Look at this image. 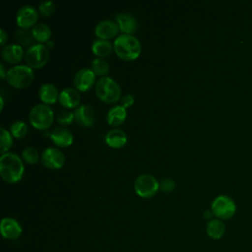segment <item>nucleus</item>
<instances>
[{
  "instance_id": "f257e3e1",
  "label": "nucleus",
  "mask_w": 252,
  "mask_h": 252,
  "mask_svg": "<svg viewBox=\"0 0 252 252\" xmlns=\"http://www.w3.org/2000/svg\"><path fill=\"white\" fill-rule=\"evenodd\" d=\"M25 166L22 158L12 152H7L0 157V172L2 178L9 182L15 183L21 180L24 175Z\"/></svg>"
},
{
  "instance_id": "f03ea898",
  "label": "nucleus",
  "mask_w": 252,
  "mask_h": 252,
  "mask_svg": "<svg viewBox=\"0 0 252 252\" xmlns=\"http://www.w3.org/2000/svg\"><path fill=\"white\" fill-rule=\"evenodd\" d=\"M113 48L115 53L125 60L136 59L142 50L140 40L134 34L130 33L119 34L114 39Z\"/></svg>"
},
{
  "instance_id": "7ed1b4c3",
  "label": "nucleus",
  "mask_w": 252,
  "mask_h": 252,
  "mask_svg": "<svg viewBox=\"0 0 252 252\" xmlns=\"http://www.w3.org/2000/svg\"><path fill=\"white\" fill-rule=\"evenodd\" d=\"M94 92L97 97L106 103L117 101L121 95L119 84L109 76H103L97 79L94 85Z\"/></svg>"
},
{
  "instance_id": "20e7f679",
  "label": "nucleus",
  "mask_w": 252,
  "mask_h": 252,
  "mask_svg": "<svg viewBox=\"0 0 252 252\" xmlns=\"http://www.w3.org/2000/svg\"><path fill=\"white\" fill-rule=\"evenodd\" d=\"M29 120L34 128L43 130L52 124L54 120V112L48 104L37 103L30 110Z\"/></svg>"
},
{
  "instance_id": "39448f33",
  "label": "nucleus",
  "mask_w": 252,
  "mask_h": 252,
  "mask_svg": "<svg viewBox=\"0 0 252 252\" xmlns=\"http://www.w3.org/2000/svg\"><path fill=\"white\" fill-rule=\"evenodd\" d=\"M32 68L27 64H17L8 69L7 81L15 88L28 87L33 80Z\"/></svg>"
},
{
  "instance_id": "423d86ee",
  "label": "nucleus",
  "mask_w": 252,
  "mask_h": 252,
  "mask_svg": "<svg viewBox=\"0 0 252 252\" xmlns=\"http://www.w3.org/2000/svg\"><path fill=\"white\" fill-rule=\"evenodd\" d=\"M211 210L217 219L228 220L232 218L236 212L235 202L227 195L217 196L211 205Z\"/></svg>"
},
{
  "instance_id": "0eeeda50",
  "label": "nucleus",
  "mask_w": 252,
  "mask_h": 252,
  "mask_svg": "<svg viewBox=\"0 0 252 252\" xmlns=\"http://www.w3.org/2000/svg\"><path fill=\"white\" fill-rule=\"evenodd\" d=\"M49 58V48L44 43H33L28 47L25 53L27 65L32 68H39L45 65Z\"/></svg>"
},
{
  "instance_id": "6e6552de",
  "label": "nucleus",
  "mask_w": 252,
  "mask_h": 252,
  "mask_svg": "<svg viewBox=\"0 0 252 252\" xmlns=\"http://www.w3.org/2000/svg\"><path fill=\"white\" fill-rule=\"evenodd\" d=\"M134 189L140 197L151 198L159 189V181L150 173H143L136 178Z\"/></svg>"
},
{
  "instance_id": "1a4fd4ad",
  "label": "nucleus",
  "mask_w": 252,
  "mask_h": 252,
  "mask_svg": "<svg viewBox=\"0 0 252 252\" xmlns=\"http://www.w3.org/2000/svg\"><path fill=\"white\" fill-rule=\"evenodd\" d=\"M41 162L51 169L61 168L65 162V156L62 151L54 147L45 148L40 155Z\"/></svg>"
},
{
  "instance_id": "9d476101",
  "label": "nucleus",
  "mask_w": 252,
  "mask_h": 252,
  "mask_svg": "<svg viewBox=\"0 0 252 252\" xmlns=\"http://www.w3.org/2000/svg\"><path fill=\"white\" fill-rule=\"evenodd\" d=\"M38 11L32 5H24L20 7L16 14V22L20 28L30 29L37 24Z\"/></svg>"
},
{
  "instance_id": "9b49d317",
  "label": "nucleus",
  "mask_w": 252,
  "mask_h": 252,
  "mask_svg": "<svg viewBox=\"0 0 252 252\" xmlns=\"http://www.w3.org/2000/svg\"><path fill=\"white\" fill-rule=\"evenodd\" d=\"M94 81H95V74L92 70V68H88V67H84L78 70L74 75V79H73L74 85L77 88V90L82 92H85L91 89V87H93V85L94 84Z\"/></svg>"
},
{
  "instance_id": "f8f14e48",
  "label": "nucleus",
  "mask_w": 252,
  "mask_h": 252,
  "mask_svg": "<svg viewBox=\"0 0 252 252\" xmlns=\"http://www.w3.org/2000/svg\"><path fill=\"white\" fill-rule=\"evenodd\" d=\"M0 231L4 238L8 240H15L19 238L23 232L19 221L13 218H3L0 223Z\"/></svg>"
},
{
  "instance_id": "ddd939ff",
  "label": "nucleus",
  "mask_w": 252,
  "mask_h": 252,
  "mask_svg": "<svg viewBox=\"0 0 252 252\" xmlns=\"http://www.w3.org/2000/svg\"><path fill=\"white\" fill-rule=\"evenodd\" d=\"M119 27L117 23L113 20H102L99 21L94 27V33L98 36V38L108 39L115 36L118 33Z\"/></svg>"
},
{
  "instance_id": "4468645a",
  "label": "nucleus",
  "mask_w": 252,
  "mask_h": 252,
  "mask_svg": "<svg viewBox=\"0 0 252 252\" xmlns=\"http://www.w3.org/2000/svg\"><path fill=\"white\" fill-rule=\"evenodd\" d=\"M75 120L82 126L90 127L95 120V113L94 108L89 104H80L74 111Z\"/></svg>"
},
{
  "instance_id": "2eb2a0df",
  "label": "nucleus",
  "mask_w": 252,
  "mask_h": 252,
  "mask_svg": "<svg viewBox=\"0 0 252 252\" xmlns=\"http://www.w3.org/2000/svg\"><path fill=\"white\" fill-rule=\"evenodd\" d=\"M58 100L61 103V105H63L64 107L73 108V107L79 106L81 96H80L79 91L77 89L67 87V88H64L59 93Z\"/></svg>"
},
{
  "instance_id": "dca6fc26",
  "label": "nucleus",
  "mask_w": 252,
  "mask_h": 252,
  "mask_svg": "<svg viewBox=\"0 0 252 252\" xmlns=\"http://www.w3.org/2000/svg\"><path fill=\"white\" fill-rule=\"evenodd\" d=\"M49 136L53 143L60 147H68L73 143L74 140V136L71 130L63 126L55 127L49 133Z\"/></svg>"
},
{
  "instance_id": "f3484780",
  "label": "nucleus",
  "mask_w": 252,
  "mask_h": 252,
  "mask_svg": "<svg viewBox=\"0 0 252 252\" xmlns=\"http://www.w3.org/2000/svg\"><path fill=\"white\" fill-rule=\"evenodd\" d=\"M115 22L117 23L119 30L123 33L132 34L138 28V21L135 16L129 13H120L115 16Z\"/></svg>"
},
{
  "instance_id": "a211bd4d",
  "label": "nucleus",
  "mask_w": 252,
  "mask_h": 252,
  "mask_svg": "<svg viewBox=\"0 0 252 252\" xmlns=\"http://www.w3.org/2000/svg\"><path fill=\"white\" fill-rule=\"evenodd\" d=\"M1 54L5 61L9 63H18L24 57V49L19 43H9L3 46Z\"/></svg>"
},
{
  "instance_id": "6ab92c4d",
  "label": "nucleus",
  "mask_w": 252,
  "mask_h": 252,
  "mask_svg": "<svg viewBox=\"0 0 252 252\" xmlns=\"http://www.w3.org/2000/svg\"><path fill=\"white\" fill-rule=\"evenodd\" d=\"M39 98L41 99L42 103L45 104H52L56 102L59 97V92L57 87L52 83H44L41 85L38 91Z\"/></svg>"
},
{
  "instance_id": "aec40b11",
  "label": "nucleus",
  "mask_w": 252,
  "mask_h": 252,
  "mask_svg": "<svg viewBox=\"0 0 252 252\" xmlns=\"http://www.w3.org/2000/svg\"><path fill=\"white\" fill-rule=\"evenodd\" d=\"M105 142L112 148H120L127 142V135L121 128H111L105 134Z\"/></svg>"
},
{
  "instance_id": "412c9836",
  "label": "nucleus",
  "mask_w": 252,
  "mask_h": 252,
  "mask_svg": "<svg viewBox=\"0 0 252 252\" xmlns=\"http://www.w3.org/2000/svg\"><path fill=\"white\" fill-rule=\"evenodd\" d=\"M126 116H127L126 108L121 104H117L112 106L110 109H108L106 114V120L108 124L117 126V125H120L126 119Z\"/></svg>"
},
{
  "instance_id": "4be33fe9",
  "label": "nucleus",
  "mask_w": 252,
  "mask_h": 252,
  "mask_svg": "<svg viewBox=\"0 0 252 252\" xmlns=\"http://www.w3.org/2000/svg\"><path fill=\"white\" fill-rule=\"evenodd\" d=\"M206 231L210 238L220 239L225 233V225L221 220L213 219L208 221Z\"/></svg>"
},
{
  "instance_id": "5701e85b",
  "label": "nucleus",
  "mask_w": 252,
  "mask_h": 252,
  "mask_svg": "<svg viewBox=\"0 0 252 252\" xmlns=\"http://www.w3.org/2000/svg\"><path fill=\"white\" fill-rule=\"evenodd\" d=\"M113 48V44L108 39L96 38L92 43V50L97 57H105L107 56Z\"/></svg>"
},
{
  "instance_id": "b1692460",
  "label": "nucleus",
  "mask_w": 252,
  "mask_h": 252,
  "mask_svg": "<svg viewBox=\"0 0 252 252\" xmlns=\"http://www.w3.org/2000/svg\"><path fill=\"white\" fill-rule=\"evenodd\" d=\"M33 38L39 43L47 42L51 36V29L44 23H37L32 28Z\"/></svg>"
},
{
  "instance_id": "393cba45",
  "label": "nucleus",
  "mask_w": 252,
  "mask_h": 252,
  "mask_svg": "<svg viewBox=\"0 0 252 252\" xmlns=\"http://www.w3.org/2000/svg\"><path fill=\"white\" fill-rule=\"evenodd\" d=\"M15 37L17 41L19 42L20 45L22 46H31L32 45L33 41V35L32 32L30 29H24V28H19L16 32H15Z\"/></svg>"
},
{
  "instance_id": "a878e982",
  "label": "nucleus",
  "mask_w": 252,
  "mask_h": 252,
  "mask_svg": "<svg viewBox=\"0 0 252 252\" xmlns=\"http://www.w3.org/2000/svg\"><path fill=\"white\" fill-rule=\"evenodd\" d=\"M92 70L95 75H99L103 77L109 71V65L106 60L100 57H95L92 60Z\"/></svg>"
},
{
  "instance_id": "bb28decb",
  "label": "nucleus",
  "mask_w": 252,
  "mask_h": 252,
  "mask_svg": "<svg viewBox=\"0 0 252 252\" xmlns=\"http://www.w3.org/2000/svg\"><path fill=\"white\" fill-rule=\"evenodd\" d=\"M0 152L1 154H4V153H7L8 150L11 148L12 144H13V135L11 134V132L6 129L5 127H1L0 128Z\"/></svg>"
},
{
  "instance_id": "cd10ccee",
  "label": "nucleus",
  "mask_w": 252,
  "mask_h": 252,
  "mask_svg": "<svg viewBox=\"0 0 252 252\" xmlns=\"http://www.w3.org/2000/svg\"><path fill=\"white\" fill-rule=\"evenodd\" d=\"M28 131H29V127H28L27 123L22 120H16L10 126V132L16 138L25 137L27 135Z\"/></svg>"
},
{
  "instance_id": "c85d7f7f",
  "label": "nucleus",
  "mask_w": 252,
  "mask_h": 252,
  "mask_svg": "<svg viewBox=\"0 0 252 252\" xmlns=\"http://www.w3.org/2000/svg\"><path fill=\"white\" fill-rule=\"evenodd\" d=\"M22 158L29 163H35L39 159V153L33 147H26L22 151Z\"/></svg>"
},
{
  "instance_id": "c756f323",
  "label": "nucleus",
  "mask_w": 252,
  "mask_h": 252,
  "mask_svg": "<svg viewBox=\"0 0 252 252\" xmlns=\"http://www.w3.org/2000/svg\"><path fill=\"white\" fill-rule=\"evenodd\" d=\"M56 120L58 123L62 124V125H68L70 124L73 120H75V115L74 112H72L71 110H61L56 117Z\"/></svg>"
},
{
  "instance_id": "7c9ffc66",
  "label": "nucleus",
  "mask_w": 252,
  "mask_h": 252,
  "mask_svg": "<svg viewBox=\"0 0 252 252\" xmlns=\"http://www.w3.org/2000/svg\"><path fill=\"white\" fill-rule=\"evenodd\" d=\"M39 13L43 16H50L55 11V4L51 0H43L38 5Z\"/></svg>"
},
{
  "instance_id": "2f4dec72",
  "label": "nucleus",
  "mask_w": 252,
  "mask_h": 252,
  "mask_svg": "<svg viewBox=\"0 0 252 252\" xmlns=\"http://www.w3.org/2000/svg\"><path fill=\"white\" fill-rule=\"evenodd\" d=\"M175 187V182L172 178L170 177H165L162 178L159 181V188L163 191V192H171Z\"/></svg>"
},
{
  "instance_id": "473e14b6",
  "label": "nucleus",
  "mask_w": 252,
  "mask_h": 252,
  "mask_svg": "<svg viewBox=\"0 0 252 252\" xmlns=\"http://www.w3.org/2000/svg\"><path fill=\"white\" fill-rule=\"evenodd\" d=\"M134 101H135V98L131 94H126L121 97V105L124 106L125 108L130 107L134 103Z\"/></svg>"
},
{
  "instance_id": "72a5a7b5",
  "label": "nucleus",
  "mask_w": 252,
  "mask_h": 252,
  "mask_svg": "<svg viewBox=\"0 0 252 252\" xmlns=\"http://www.w3.org/2000/svg\"><path fill=\"white\" fill-rule=\"evenodd\" d=\"M8 39V34L4 29H0V43L4 44L5 41Z\"/></svg>"
},
{
  "instance_id": "f704fd0d",
  "label": "nucleus",
  "mask_w": 252,
  "mask_h": 252,
  "mask_svg": "<svg viewBox=\"0 0 252 252\" xmlns=\"http://www.w3.org/2000/svg\"><path fill=\"white\" fill-rule=\"evenodd\" d=\"M7 72H8V70H6L4 64L1 63L0 64V75H1L2 79H5L7 77Z\"/></svg>"
},
{
  "instance_id": "c9c22d12",
  "label": "nucleus",
  "mask_w": 252,
  "mask_h": 252,
  "mask_svg": "<svg viewBox=\"0 0 252 252\" xmlns=\"http://www.w3.org/2000/svg\"><path fill=\"white\" fill-rule=\"evenodd\" d=\"M214 216V214H213V212H212V210H207V211H205L204 212V218L206 219V220H213L212 219V217Z\"/></svg>"
},
{
  "instance_id": "e433bc0d",
  "label": "nucleus",
  "mask_w": 252,
  "mask_h": 252,
  "mask_svg": "<svg viewBox=\"0 0 252 252\" xmlns=\"http://www.w3.org/2000/svg\"><path fill=\"white\" fill-rule=\"evenodd\" d=\"M0 104H1V110H3V108H4V97H3L2 94L0 95Z\"/></svg>"
},
{
  "instance_id": "4c0bfd02",
  "label": "nucleus",
  "mask_w": 252,
  "mask_h": 252,
  "mask_svg": "<svg viewBox=\"0 0 252 252\" xmlns=\"http://www.w3.org/2000/svg\"><path fill=\"white\" fill-rule=\"evenodd\" d=\"M46 45H47V47H48V48H49V47H51V46L53 45V41H50V40H49V41H47V44H46Z\"/></svg>"
}]
</instances>
